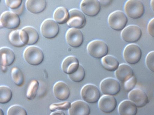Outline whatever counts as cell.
<instances>
[{"label":"cell","instance_id":"obj_12","mask_svg":"<svg viewBox=\"0 0 154 115\" xmlns=\"http://www.w3.org/2000/svg\"><path fill=\"white\" fill-rule=\"evenodd\" d=\"M80 7L82 13L90 17L96 16L101 10L100 4L98 0H82Z\"/></svg>","mask_w":154,"mask_h":115},{"label":"cell","instance_id":"obj_30","mask_svg":"<svg viewBox=\"0 0 154 115\" xmlns=\"http://www.w3.org/2000/svg\"><path fill=\"white\" fill-rule=\"evenodd\" d=\"M85 75V69L81 64L77 70L74 73L68 75L69 78L73 81L75 82H80L84 79Z\"/></svg>","mask_w":154,"mask_h":115},{"label":"cell","instance_id":"obj_6","mask_svg":"<svg viewBox=\"0 0 154 115\" xmlns=\"http://www.w3.org/2000/svg\"><path fill=\"white\" fill-rule=\"evenodd\" d=\"M20 23L19 15L12 11H5L1 15V28L2 27L10 29H15L19 26Z\"/></svg>","mask_w":154,"mask_h":115},{"label":"cell","instance_id":"obj_16","mask_svg":"<svg viewBox=\"0 0 154 115\" xmlns=\"http://www.w3.org/2000/svg\"><path fill=\"white\" fill-rule=\"evenodd\" d=\"M8 40L10 43L16 47H23L27 44L26 34L22 29L12 31L9 35Z\"/></svg>","mask_w":154,"mask_h":115},{"label":"cell","instance_id":"obj_15","mask_svg":"<svg viewBox=\"0 0 154 115\" xmlns=\"http://www.w3.org/2000/svg\"><path fill=\"white\" fill-rule=\"evenodd\" d=\"M98 105L100 110L103 113H110L116 108L117 101L112 96L104 95L99 99Z\"/></svg>","mask_w":154,"mask_h":115},{"label":"cell","instance_id":"obj_32","mask_svg":"<svg viewBox=\"0 0 154 115\" xmlns=\"http://www.w3.org/2000/svg\"><path fill=\"white\" fill-rule=\"evenodd\" d=\"M71 104L68 101L53 103L50 105L49 109L52 112L57 110L66 111L70 108Z\"/></svg>","mask_w":154,"mask_h":115},{"label":"cell","instance_id":"obj_33","mask_svg":"<svg viewBox=\"0 0 154 115\" xmlns=\"http://www.w3.org/2000/svg\"><path fill=\"white\" fill-rule=\"evenodd\" d=\"M137 82V79L134 75L124 82V88L125 91L129 92L134 89Z\"/></svg>","mask_w":154,"mask_h":115},{"label":"cell","instance_id":"obj_21","mask_svg":"<svg viewBox=\"0 0 154 115\" xmlns=\"http://www.w3.org/2000/svg\"><path fill=\"white\" fill-rule=\"evenodd\" d=\"M0 65L8 66L14 62L15 57L14 51L10 48L3 47L0 49Z\"/></svg>","mask_w":154,"mask_h":115},{"label":"cell","instance_id":"obj_10","mask_svg":"<svg viewBox=\"0 0 154 115\" xmlns=\"http://www.w3.org/2000/svg\"><path fill=\"white\" fill-rule=\"evenodd\" d=\"M100 87L103 94L112 96L118 94L121 88L119 81L111 78H107L102 80L100 83Z\"/></svg>","mask_w":154,"mask_h":115},{"label":"cell","instance_id":"obj_19","mask_svg":"<svg viewBox=\"0 0 154 115\" xmlns=\"http://www.w3.org/2000/svg\"><path fill=\"white\" fill-rule=\"evenodd\" d=\"M79 65V60L76 57L69 56L66 57L63 60L61 68L65 73L69 75L76 72Z\"/></svg>","mask_w":154,"mask_h":115},{"label":"cell","instance_id":"obj_34","mask_svg":"<svg viewBox=\"0 0 154 115\" xmlns=\"http://www.w3.org/2000/svg\"><path fill=\"white\" fill-rule=\"evenodd\" d=\"M146 64L147 68L154 72V51L149 52L146 56Z\"/></svg>","mask_w":154,"mask_h":115},{"label":"cell","instance_id":"obj_2","mask_svg":"<svg viewBox=\"0 0 154 115\" xmlns=\"http://www.w3.org/2000/svg\"><path fill=\"white\" fill-rule=\"evenodd\" d=\"M23 57L25 60L30 65L37 66L43 62V53L39 47L34 46L27 47L24 50Z\"/></svg>","mask_w":154,"mask_h":115},{"label":"cell","instance_id":"obj_18","mask_svg":"<svg viewBox=\"0 0 154 115\" xmlns=\"http://www.w3.org/2000/svg\"><path fill=\"white\" fill-rule=\"evenodd\" d=\"M53 92L55 97L60 100H66L70 96L69 87L67 84L63 81H58L54 84Z\"/></svg>","mask_w":154,"mask_h":115},{"label":"cell","instance_id":"obj_42","mask_svg":"<svg viewBox=\"0 0 154 115\" xmlns=\"http://www.w3.org/2000/svg\"><path fill=\"white\" fill-rule=\"evenodd\" d=\"M0 115H3V111H2V109L1 108H0Z\"/></svg>","mask_w":154,"mask_h":115},{"label":"cell","instance_id":"obj_37","mask_svg":"<svg viewBox=\"0 0 154 115\" xmlns=\"http://www.w3.org/2000/svg\"><path fill=\"white\" fill-rule=\"evenodd\" d=\"M98 1L102 6L106 7L111 3L112 0H98Z\"/></svg>","mask_w":154,"mask_h":115},{"label":"cell","instance_id":"obj_4","mask_svg":"<svg viewBox=\"0 0 154 115\" xmlns=\"http://www.w3.org/2000/svg\"><path fill=\"white\" fill-rule=\"evenodd\" d=\"M110 27L116 31H121L125 27L128 22L125 13L121 10H116L111 13L108 18Z\"/></svg>","mask_w":154,"mask_h":115},{"label":"cell","instance_id":"obj_24","mask_svg":"<svg viewBox=\"0 0 154 115\" xmlns=\"http://www.w3.org/2000/svg\"><path fill=\"white\" fill-rule=\"evenodd\" d=\"M101 63L102 66L106 70L113 72L118 68L119 63L117 59L111 55L105 56L102 58Z\"/></svg>","mask_w":154,"mask_h":115},{"label":"cell","instance_id":"obj_3","mask_svg":"<svg viewBox=\"0 0 154 115\" xmlns=\"http://www.w3.org/2000/svg\"><path fill=\"white\" fill-rule=\"evenodd\" d=\"M87 49L88 54L96 59L102 58L106 56L109 50L106 43L99 40H93L89 43Z\"/></svg>","mask_w":154,"mask_h":115},{"label":"cell","instance_id":"obj_20","mask_svg":"<svg viewBox=\"0 0 154 115\" xmlns=\"http://www.w3.org/2000/svg\"><path fill=\"white\" fill-rule=\"evenodd\" d=\"M115 74L118 80L124 83L134 75V72L129 65L122 63L119 65L115 72Z\"/></svg>","mask_w":154,"mask_h":115},{"label":"cell","instance_id":"obj_26","mask_svg":"<svg viewBox=\"0 0 154 115\" xmlns=\"http://www.w3.org/2000/svg\"><path fill=\"white\" fill-rule=\"evenodd\" d=\"M26 32L27 39V45H32L36 44L38 41L39 36L37 30L34 27L27 26L22 29Z\"/></svg>","mask_w":154,"mask_h":115},{"label":"cell","instance_id":"obj_9","mask_svg":"<svg viewBox=\"0 0 154 115\" xmlns=\"http://www.w3.org/2000/svg\"><path fill=\"white\" fill-rule=\"evenodd\" d=\"M142 30L139 26L130 25L123 30L121 35L124 41L132 43L139 40L142 37Z\"/></svg>","mask_w":154,"mask_h":115},{"label":"cell","instance_id":"obj_8","mask_svg":"<svg viewBox=\"0 0 154 115\" xmlns=\"http://www.w3.org/2000/svg\"><path fill=\"white\" fill-rule=\"evenodd\" d=\"M59 27L55 21L51 19L45 20L42 23L40 31L42 36L48 39L55 37L59 32Z\"/></svg>","mask_w":154,"mask_h":115},{"label":"cell","instance_id":"obj_38","mask_svg":"<svg viewBox=\"0 0 154 115\" xmlns=\"http://www.w3.org/2000/svg\"><path fill=\"white\" fill-rule=\"evenodd\" d=\"M24 9V6L23 4L18 8L15 10H12V11H13L18 15H20L22 13Z\"/></svg>","mask_w":154,"mask_h":115},{"label":"cell","instance_id":"obj_7","mask_svg":"<svg viewBox=\"0 0 154 115\" xmlns=\"http://www.w3.org/2000/svg\"><path fill=\"white\" fill-rule=\"evenodd\" d=\"M81 95L82 99L86 102L95 103L99 101L100 93L98 87L94 85L88 84L82 88Z\"/></svg>","mask_w":154,"mask_h":115},{"label":"cell","instance_id":"obj_31","mask_svg":"<svg viewBox=\"0 0 154 115\" xmlns=\"http://www.w3.org/2000/svg\"><path fill=\"white\" fill-rule=\"evenodd\" d=\"M26 110L22 106L14 105L10 106L8 109L7 112L8 115H27Z\"/></svg>","mask_w":154,"mask_h":115},{"label":"cell","instance_id":"obj_36","mask_svg":"<svg viewBox=\"0 0 154 115\" xmlns=\"http://www.w3.org/2000/svg\"><path fill=\"white\" fill-rule=\"evenodd\" d=\"M147 28L149 34L154 38V18L152 19L149 22Z\"/></svg>","mask_w":154,"mask_h":115},{"label":"cell","instance_id":"obj_29","mask_svg":"<svg viewBox=\"0 0 154 115\" xmlns=\"http://www.w3.org/2000/svg\"><path fill=\"white\" fill-rule=\"evenodd\" d=\"M39 82L37 80H32L29 83L27 90L26 96L29 100L35 97L39 87Z\"/></svg>","mask_w":154,"mask_h":115},{"label":"cell","instance_id":"obj_1","mask_svg":"<svg viewBox=\"0 0 154 115\" xmlns=\"http://www.w3.org/2000/svg\"><path fill=\"white\" fill-rule=\"evenodd\" d=\"M124 8L126 15L133 19L140 18L145 13L144 6L140 0H128Z\"/></svg>","mask_w":154,"mask_h":115},{"label":"cell","instance_id":"obj_23","mask_svg":"<svg viewBox=\"0 0 154 115\" xmlns=\"http://www.w3.org/2000/svg\"><path fill=\"white\" fill-rule=\"evenodd\" d=\"M46 0H26V3L27 10L34 14L42 12L46 8Z\"/></svg>","mask_w":154,"mask_h":115},{"label":"cell","instance_id":"obj_39","mask_svg":"<svg viewBox=\"0 0 154 115\" xmlns=\"http://www.w3.org/2000/svg\"><path fill=\"white\" fill-rule=\"evenodd\" d=\"M51 115H65L64 113L61 110H57L53 112H52Z\"/></svg>","mask_w":154,"mask_h":115},{"label":"cell","instance_id":"obj_22","mask_svg":"<svg viewBox=\"0 0 154 115\" xmlns=\"http://www.w3.org/2000/svg\"><path fill=\"white\" fill-rule=\"evenodd\" d=\"M137 108L130 100H125L119 105L118 112L120 115H136L137 112Z\"/></svg>","mask_w":154,"mask_h":115},{"label":"cell","instance_id":"obj_5","mask_svg":"<svg viewBox=\"0 0 154 115\" xmlns=\"http://www.w3.org/2000/svg\"><path fill=\"white\" fill-rule=\"evenodd\" d=\"M123 56L124 60L128 63L135 65L140 60L142 56V52L137 45L131 43L127 45L125 48Z\"/></svg>","mask_w":154,"mask_h":115},{"label":"cell","instance_id":"obj_41","mask_svg":"<svg viewBox=\"0 0 154 115\" xmlns=\"http://www.w3.org/2000/svg\"><path fill=\"white\" fill-rule=\"evenodd\" d=\"M150 4L152 9L154 12V0H151Z\"/></svg>","mask_w":154,"mask_h":115},{"label":"cell","instance_id":"obj_11","mask_svg":"<svg viewBox=\"0 0 154 115\" xmlns=\"http://www.w3.org/2000/svg\"><path fill=\"white\" fill-rule=\"evenodd\" d=\"M69 13L67 24L69 27L81 29L85 27L86 19L82 12L78 9L74 8L70 10Z\"/></svg>","mask_w":154,"mask_h":115},{"label":"cell","instance_id":"obj_27","mask_svg":"<svg viewBox=\"0 0 154 115\" xmlns=\"http://www.w3.org/2000/svg\"><path fill=\"white\" fill-rule=\"evenodd\" d=\"M11 76L14 84L18 87L22 86L24 82L23 74L18 67H13L11 70Z\"/></svg>","mask_w":154,"mask_h":115},{"label":"cell","instance_id":"obj_28","mask_svg":"<svg viewBox=\"0 0 154 115\" xmlns=\"http://www.w3.org/2000/svg\"><path fill=\"white\" fill-rule=\"evenodd\" d=\"M12 92L11 88L8 86H0V103L5 104L8 102L11 99Z\"/></svg>","mask_w":154,"mask_h":115},{"label":"cell","instance_id":"obj_25","mask_svg":"<svg viewBox=\"0 0 154 115\" xmlns=\"http://www.w3.org/2000/svg\"><path fill=\"white\" fill-rule=\"evenodd\" d=\"M69 16V13L68 10L63 7H60L57 8L53 13L54 20L60 24H63L67 22Z\"/></svg>","mask_w":154,"mask_h":115},{"label":"cell","instance_id":"obj_40","mask_svg":"<svg viewBox=\"0 0 154 115\" xmlns=\"http://www.w3.org/2000/svg\"><path fill=\"white\" fill-rule=\"evenodd\" d=\"M1 68L2 72L4 73L6 72L8 70L7 66L1 65Z\"/></svg>","mask_w":154,"mask_h":115},{"label":"cell","instance_id":"obj_13","mask_svg":"<svg viewBox=\"0 0 154 115\" xmlns=\"http://www.w3.org/2000/svg\"><path fill=\"white\" fill-rule=\"evenodd\" d=\"M66 42L70 46L77 48L82 44L84 38L82 32L79 29L71 28L66 31Z\"/></svg>","mask_w":154,"mask_h":115},{"label":"cell","instance_id":"obj_35","mask_svg":"<svg viewBox=\"0 0 154 115\" xmlns=\"http://www.w3.org/2000/svg\"><path fill=\"white\" fill-rule=\"evenodd\" d=\"M7 6L11 10H15L22 5V0H5Z\"/></svg>","mask_w":154,"mask_h":115},{"label":"cell","instance_id":"obj_17","mask_svg":"<svg viewBox=\"0 0 154 115\" xmlns=\"http://www.w3.org/2000/svg\"><path fill=\"white\" fill-rule=\"evenodd\" d=\"M69 115H88L90 113V109L85 102L77 100L72 102L69 109Z\"/></svg>","mask_w":154,"mask_h":115},{"label":"cell","instance_id":"obj_14","mask_svg":"<svg viewBox=\"0 0 154 115\" xmlns=\"http://www.w3.org/2000/svg\"><path fill=\"white\" fill-rule=\"evenodd\" d=\"M128 98L138 108L144 107L149 102V98L146 93L139 88L134 89L130 92Z\"/></svg>","mask_w":154,"mask_h":115}]
</instances>
